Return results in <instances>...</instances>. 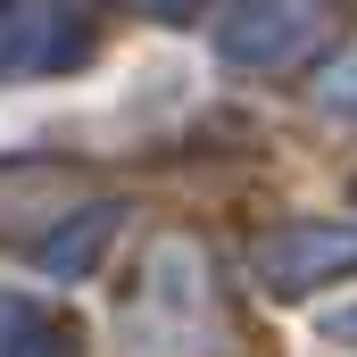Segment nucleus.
Returning <instances> with one entry per match:
<instances>
[{"instance_id": "2", "label": "nucleus", "mask_w": 357, "mask_h": 357, "mask_svg": "<svg viewBox=\"0 0 357 357\" xmlns=\"http://www.w3.org/2000/svg\"><path fill=\"white\" fill-rule=\"evenodd\" d=\"M333 17H341V0H233V17L216 25V50H225V67L282 75L333 33Z\"/></svg>"}, {"instance_id": "3", "label": "nucleus", "mask_w": 357, "mask_h": 357, "mask_svg": "<svg viewBox=\"0 0 357 357\" xmlns=\"http://www.w3.org/2000/svg\"><path fill=\"white\" fill-rule=\"evenodd\" d=\"M250 274H258V291H274V299H307V291L357 274V225H333V216L274 225V233H258V250H250Z\"/></svg>"}, {"instance_id": "9", "label": "nucleus", "mask_w": 357, "mask_h": 357, "mask_svg": "<svg viewBox=\"0 0 357 357\" xmlns=\"http://www.w3.org/2000/svg\"><path fill=\"white\" fill-rule=\"evenodd\" d=\"M25 324H33V307H25V299H0V341H8V333H25Z\"/></svg>"}, {"instance_id": "10", "label": "nucleus", "mask_w": 357, "mask_h": 357, "mask_svg": "<svg viewBox=\"0 0 357 357\" xmlns=\"http://www.w3.org/2000/svg\"><path fill=\"white\" fill-rule=\"evenodd\" d=\"M324 333H333V341H357V307H341V316H333Z\"/></svg>"}, {"instance_id": "8", "label": "nucleus", "mask_w": 357, "mask_h": 357, "mask_svg": "<svg viewBox=\"0 0 357 357\" xmlns=\"http://www.w3.org/2000/svg\"><path fill=\"white\" fill-rule=\"evenodd\" d=\"M133 8H142V17H158V25H191L208 0H133Z\"/></svg>"}, {"instance_id": "7", "label": "nucleus", "mask_w": 357, "mask_h": 357, "mask_svg": "<svg viewBox=\"0 0 357 357\" xmlns=\"http://www.w3.org/2000/svg\"><path fill=\"white\" fill-rule=\"evenodd\" d=\"M316 100H324L333 116H349V125H357V50H341V59L324 67V84H316Z\"/></svg>"}, {"instance_id": "1", "label": "nucleus", "mask_w": 357, "mask_h": 357, "mask_svg": "<svg viewBox=\"0 0 357 357\" xmlns=\"http://www.w3.org/2000/svg\"><path fill=\"white\" fill-rule=\"evenodd\" d=\"M216 341H225V324L208 299V258L191 241H158L133 307H125V357H208Z\"/></svg>"}, {"instance_id": "4", "label": "nucleus", "mask_w": 357, "mask_h": 357, "mask_svg": "<svg viewBox=\"0 0 357 357\" xmlns=\"http://www.w3.org/2000/svg\"><path fill=\"white\" fill-rule=\"evenodd\" d=\"M91 59V25L75 0H0V84L67 75Z\"/></svg>"}, {"instance_id": "5", "label": "nucleus", "mask_w": 357, "mask_h": 357, "mask_svg": "<svg viewBox=\"0 0 357 357\" xmlns=\"http://www.w3.org/2000/svg\"><path fill=\"white\" fill-rule=\"evenodd\" d=\"M116 216H125V208H108V199H100V208H84V216H75V233L59 225V233L33 250V258H42V274H91V258L116 241Z\"/></svg>"}, {"instance_id": "6", "label": "nucleus", "mask_w": 357, "mask_h": 357, "mask_svg": "<svg viewBox=\"0 0 357 357\" xmlns=\"http://www.w3.org/2000/svg\"><path fill=\"white\" fill-rule=\"evenodd\" d=\"M0 357H84V341H75V324L33 316L25 333H8V341H0Z\"/></svg>"}]
</instances>
